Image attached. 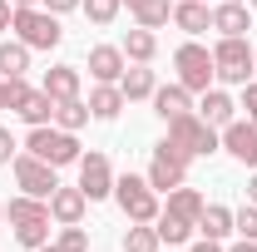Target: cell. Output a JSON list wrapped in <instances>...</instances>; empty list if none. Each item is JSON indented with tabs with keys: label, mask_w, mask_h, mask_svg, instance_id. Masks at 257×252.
<instances>
[{
	"label": "cell",
	"mask_w": 257,
	"mask_h": 252,
	"mask_svg": "<svg viewBox=\"0 0 257 252\" xmlns=\"http://www.w3.org/2000/svg\"><path fill=\"white\" fill-rule=\"evenodd\" d=\"M213 74H218L223 84H247V79L257 74V60H252L247 35H237V40L218 35V45H213Z\"/></svg>",
	"instance_id": "obj_1"
},
{
	"label": "cell",
	"mask_w": 257,
	"mask_h": 252,
	"mask_svg": "<svg viewBox=\"0 0 257 252\" xmlns=\"http://www.w3.org/2000/svg\"><path fill=\"white\" fill-rule=\"evenodd\" d=\"M168 144L178 154H188V158H208V154H218L223 134L213 124H203L198 114H178V119H168Z\"/></svg>",
	"instance_id": "obj_2"
},
{
	"label": "cell",
	"mask_w": 257,
	"mask_h": 252,
	"mask_svg": "<svg viewBox=\"0 0 257 252\" xmlns=\"http://www.w3.org/2000/svg\"><path fill=\"white\" fill-rule=\"evenodd\" d=\"M25 154L45 158L50 168H64V163H79V139L60 124H40L30 129V139H25Z\"/></svg>",
	"instance_id": "obj_3"
},
{
	"label": "cell",
	"mask_w": 257,
	"mask_h": 252,
	"mask_svg": "<svg viewBox=\"0 0 257 252\" xmlns=\"http://www.w3.org/2000/svg\"><path fill=\"white\" fill-rule=\"evenodd\" d=\"M10 30L20 45H30V50H55L64 40L60 20L50 15V10H35V5H15V20H10Z\"/></svg>",
	"instance_id": "obj_4"
},
{
	"label": "cell",
	"mask_w": 257,
	"mask_h": 252,
	"mask_svg": "<svg viewBox=\"0 0 257 252\" xmlns=\"http://www.w3.org/2000/svg\"><path fill=\"white\" fill-rule=\"evenodd\" d=\"M114 198H119V208H124L128 222H154L163 213V208H159V188H154L149 178H139V173L114 178Z\"/></svg>",
	"instance_id": "obj_5"
},
{
	"label": "cell",
	"mask_w": 257,
	"mask_h": 252,
	"mask_svg": "<svg viewBox=\"0 0 257 252\" xmlns=\"http://www.w3.org/2000/svg\"><path fill=\"white\" fill-rule=\"evenodd\" d=\"M173 69H178V84L188 89V94H203V89H213V50H203V45H178L173 50Z\"/></svg>",
	"instance_id": "obj_6"
},
{
	"label": "cell",
	"mask_w": 257,
	"mask_h": 252,
	"mask_svg": "<svg viewBox=\"0 0 257 252\" xmlns=\"http://www.w3.org/2000/svg\"><path fill=\"white\" fill-rule=\"evenodd\" d=\"M188 163H193L188 154H178V149L163 139L159 149H154V163H149V183H154L159 193H173L183 178H188Z\"/></svg>",
	"instance_id": "obj_7"
},
{
	"label": "cell",
	"mask_w": 257,
	"mask_h": 252,
	"mask_svg": "<svg viewBox=\"0 0 257 252\" xmlns=\"http://www.w3.org/2000/svg\"><path fill=\"white\" fill-rule=\"evenodd\" d=\"M10 168H15V183L30 193V198H50V193L60 188L55 168H50L45 158H35V154H15V158H10Z\"/></svg>",
	"instance_id": "obj_8"
},
{
	"label": "cell",
	"mask_w": 257,
	"mask_h": 252,
	"mask_svg": "<svg viewBox=\"0 0 257 252\" xmlns=\"http://www.w3.org/2000/svg\"><path fill=\"white\" fill-rule=\"evenodd\" d=\"M79 188H84L89 203H99V198L114 193V168H109L104 154H79Z\"/></svg>",
	"instance_id": "obj_9"
},
{
	"label": "cell",
	"mask_w": 257,
	"mask_h": 252,
	"mask_svg": "<svg viewBox=\"0 0 257 252\" xmlns=\"http://www.w3.org/2000/svg\"><path fill=\"white\" fill-rule=\"evenodd\" d=\"M223 149L237 158V163L257 168V124H252V119H247V124H242V119H232V124L223 129Z\"/></svg>",
	"instance_id": "obj_10"
},
{
	"label": "cell",
	"mask_w": 257,
	"mask_h": 252,
	"mask_svg": "<svg viewBox=\"0 0 257 252\" xmlns=\"http://www.w3.org/2000/svg\"><path fill=\"white\" fill-rule=\"evenodd\" d=\"M84 208H89L84 188H64V183H60V188L50 193V218L60 222V227H64V222H84Z\"/></svg>",
	"instance_id": "obj_11"
},
{
	"label": "cell",
	"mask_w": 257,
	"mask_h": 252,
	"mask_svg": "<svg viewBox=\"0 0 257 252\" xmlns=\"http://www.w3.org/2000/svg\"><path fill=\"white\" fill-rule=\"evenodd\" d=\"M89 74H94L99 84H119V74H124V50H119V45H94V50H89Z\"/></svg>",
	"instance_id": "obj_12"
},
{
	"label": "cell",
	"mask_w": 257,
	"mask_h": 252,
	"mask_svg": "<svg viewBox=\"0 0 257 252\" xmlns=\"http://www.w3.org/2000/svg\"><path fill=\"white\" fill-rule=\"evenodd\" d=\"M213 30L227 35V40L247 35V30H252V15H247V5H242V0H227V5H218V10H213Z\"/></svg>",
	"instance_id": "obj_13"
},
{
	"label": "cell",
	"mask_w": 257,
	"mask_h": 252,
	"mask_svg": "<svg viewBox=\"0 0 257 252\" xmlns=\"http://www.w3.org/2000/svg\"><path fill=\"white\" fill-rule=\"evenodd\" d=\"M15 114H20L30 129L55 124V99L45 94V89H25V94H20V104H15Z\"/></svg>",
	"instance_id": "obj_14"
},
{
	"label": "cell",
	"mask_w": 257,
	"mask_h": 252,
	"mask_svg": "<svg viewBox=\"0 0 257 252\" xmlns=\"http://www.w3.org/2000/svg\"><path fill=\"white\" fill-rule=\"evenodd\" d=\"M173 25L183 35H203V30H213V10L203 0H178L173 5Z\"/></svg>",
	"instance_id": "obj_15"
},
{
	"label": "cell",
	"mask_w": 257,
	"mask_h": 252,
	"mask_svg": "<svg viewBox=\"0 0 257 252\" xmlns=\"http://www.w3.org/2000/svg\"><path fill=\"white\" fill-rule=\"evenodd\" d=\"M232 99H227V89H203V104H198V119L203 124H213V129H227L232 124Z\"/></svg>",
	"instance_id": "obj_16"
},
{
	"label": "cell",
	"mask_w": 257,
	"mask_h": 252,
	"mask_svg": "<svg viewBox=\"0 0 257 252\" xmlns=\"http://www.w3.org/2000/svg\"><path fill=\"white\" fill-rule=\"evenodd\" d=\"M154 114H159L163 124L168 119H178V114H193V99L183 84H163V89H154Z\"/></svg>",
	"instance_id": "obj_17"
},
{
	"label": "cell",
	"mask_w": 257,
	"mask_h": 252,
	"mask_svg": "<svg viewBox=\"0 0 257 252\" xmlns=\"http://www.w3.org/2000/svg\"><path fill=\"white\" fill-rule=\"evenodd\" d=\"M45 94L55 99H79V69L74 64H55V69H45Z\"/></svg>",
	"instance_id": "obj_18"
},
{
	"label": "cell",
	"mask_w": 257,
	"mask_h": 252,
	"mask_svg": "<svg viewBox=\"0 0 257 252\" xmlns=\"http://www.w3.org/2000/svg\"><path fill=\"white\" fill-rule=\"evenodd\" d=\"M124 104H128V99H124L119 84H94V94H89V114L109 124V119H119V109H124Z\"/></svg>",
	"instance_id": "obj_19"
},
{
	"label": "cell",
	"mask_w": 257,
	"mask_h": 252,
	"mask_svg": "<svg viewBox=\"0 0 257 252\" xmlns=\"http://www.w3.org/2000/svg\"><path fill=\"white\" fill-rule=\"evenodd\" d=\"M25 69H30V45L0 40V79H25Z\"/></svg>",
	"instance_id": "obj_20"
},
{
	"label": "cell",
	"mask_w": 257,
	"mask_h": 252,
	"mask_svg": "<svg viewBox=\"0 0 257 252\" xmlns=\"http://www.w3.org/2000/svg\"><path fill=\"white\" fill-rule=\"evenodd\" d=\"M5 218H10V222H45V218H50V198H30V193H20V198L5 203Z\"/></svg>",
	"instance_id": "obj_21"
},
{
	"label": "cell",
	"mask_w": 257,
	"mask_h": 252,
	"mask_svg": "<svg viewBox=\"0 0 257 252\" xmlns=\"http://www.w3.org/2000/svg\"><path fill=\"white\" fill-rule=\"evenodd\" d=\"M203 208H208V203H203L198 188H183V183H178V188L168 193V213L183 218V222H193V227H198V213H203Z\"/></svg>",
	"instance_id": "obj_22"
},
{
	"label": "cell",
	"mask_w": 257,
	"mask_h": 252,
	"mask_svg": "<svg viewBox=\"0 0 257 252\" xmlns=\"http://www.w3.org/2000/svg\"><path fill=\"white\" fill-rule=\"evenodd\" d=\"M124 5L134 10V20H139L144 30H159V25L173 20V5H168V0H124Z\"/></svg>",
	"instance_id": "obj_23"
},
{
	"label": "cell",
	"mask_w": 257,
	"mask_h": 252,
	"mask_svg": "<svg viewBox=\"0 0 257 252\" xmlns=\"http://www.w3.org/2000/svg\"><path fill=\"white\" fill-rule=\"evenodd\" d=\"M119 89H124V99H154L159 79H154V69L134 64V69H124V74H119Z\"/></svg>",
	"instance_id": "obj_24"
},
{
	"label": "cell",
	"mask_w": 257,
	"mask_h": 252,
	"mask_svg": "<svg viewBox=\"0 0 257 252\" xmlns=\"http://www.w3.org/2000/svg\"><path fill=\"white\" fill-rule=\"evenodd\" d=\"M198 232H203V237H213V242H223L227 232H232V208H218V203H208V208L198 213Z\"/></svg>",
	"instance_id": "obj_25"
},
{
	"label": "cell",
	"mask_w": 257,
	"mask_h": 252,
	"mask_svg": "<svg viewBox=\"0 0 257 252\" xmlns=\"http://www.w3.org/2000/svg\"><path fill=\"white\" fill-rule=\"evenodd\" d=\"M119 50H124V60L149 64L154 55H159V40H154V30H144V25H139V30H128V35H124V45H119Z\"/></svg>",
	"instance_id": "obj_26"
},
{
	"label": "cell",
	"mask_w": 257,
	"mask_h": 252,
	"mask_svg": "<svg viewBox=\"0 0 257 252\" xmlns=\"http://www.w3.org/2000/svg\"><path fill=\"white\" fill-rule=\"evenodd\" d=\"M89 119H94V114H89V104H84V99H60V104H55V124L69 129V134H79Z\"/></svg>",
	"instance_id": "obj_27"
},
{
	"label": "cell",
	"mask_w": 257,
	"mask_h": 252,
	"mask_svg": "<svg viewBox=\"0 0 257 252\" xmlns=\"http://www.w3.org/2000/svg\"><path fill=\"white\" fill-rule=\"evenodd\" d=\"M154 227H159V242H168V247H183V242H188L193 232H198L193 222L173 218V213H159V218H154Z\"/></svg>",
	"instance_id": "obj_28"
},
{
	"label": "cell",
	"mask_w": 257,
	"mask_h": 252,
	"mask_svg": "<svg viewBox=\"0 0 257 252\" xmlns=\"http://www.w3.org/2000/svg\"><path fill=\"white\" fill-rule=\"evenodd\" d=\"M163 242H159V227L154 222H134L124 232V252H159Z\"/></svg>",
	"instance_id": "obj_29"
},
{
	"label": "cell",
	"mask_w": 257,
	"mask_h": 252,
	"mask_svg": "<svg viewBox=\"0 0 257 252\" xmlns=\"http://www.w3.org/2000/svg\"><path fill=\"white\" fill-rule=\"evenodd\" d=\"M15 242L30 247V252H40L45 242H50V218L45 222H15Z\"/></svg>",
	"instance_id": "obj_30"
},
{
	"label": "cell",
	"mask_w": 257,
	"mask_h": 252,
	"mask_svg": "<svg viewBox=\"0 0 257 252\" xmlns=\"http://www.w3.org/2000/svg\"><path fill=\"white\" fill-rule=\"evenodd\" d=\"M232 232L247 237V242H257V203H242V208L232 213Z\"/></svg>",
	"instance_id": "obj_31"
},
{
	"label": "cell",
	"mask_w": 257,
	"mask_h": 252,
	"mask_svg": "<svg viewBox=\"0 0 257 252\" xmlns=\"http://www.w3.org/2000/svg\"><path fill=\"white\" fill-rule=\"evenodd\" d=\"M119 5H124V0H84L79 10H84V15L94 20V25H114V15H119Z\"/></svg>",
	"instance_id": "obj_32"
},
{
	"label": "cell",
	"mask_w": 257,
	"mask_h": 252,
	"mask_svg": "<svg viewBox=\"0 0 257 252\" xmlns=\"http://www.w3.org/2000/svg\"><path fill=\"white\" fill-rule=\"evenodd\" d=\"M60 247H64V252H89V232H84L79 222H64V232H60Z\"/></svg>",
	"instance_id": "obj_33"
},
{
	"label": "cell",
	"mask_w": 257,
	"mask_h": 252,
	"mask_svg": "<svg viewBox=\"0 0 257 252\" xmlns=\"http://www.w3.org/2000/svg\"><path fill=\"white\" fill-rule=\"evenodd\" d=\"M25 89H30L25 79H0V109H15V104H20V94H25Z\"/></svg>",
	"instance_id": "obj_34"
},
{
	"label": "cell",
	"mask_w": 257,
	"mask_h": 252,
	"mask_svg": "<svg viewBox=\"0 0 257 252\" xmlns=\"http://www.w3.org/2000/svg\"><path fill=\"white\" fill-rule=\"evenodd\" d=\"M15 154H20V149H15V139H10V129H0V168H5V163H10Z\"/></svg>",
	"instance_id": "obj_35"
},
{
	"label": "cell",
	"mask_w": 257,
	"mask_h": 252,
	"mask_svg": "<svg viewBox=\"0 0 257 252\" xmlns=\"http://www.w3.org/2000/svg\"><path fill=\"white\" fill-rule=\"evenodd\" d=\"M242 109H247V119L257 114V79H247V84H242Z\"/></svg>",
	"instance_id": "obj_36"
},
{
	"label": "cell",
	"mask_w": 257,
	"mask_h": 252,
	"mask_svg": "<svg viewBox=\"0 0 257 252\" xmlns=\"http://www.w3.org/2000/svg\"><path fill=\"white\" fill-rule=\"evenodd\" d=\"M79 5H84V0H45V10H50V15H64V10H79Z\"/></svg>",
	"instance_id": "obj_37"
},
{
	"label": "cell",
	"mask_w": 257,
	"mask_h": 252,
	"mask_svg": "<svg viewBox=\"0 0 257 252\" xmlns=\"http://www.w3.org/2000/svg\"><path fill=\"white\" fill-rule=\"evenodd\" d=\"M10 20H15V5H10V0H0V30H10Z\"/></svg>",
	"instance_id": "obj_38"
},
{
	"label": "cell",
	"mask_w": 257,
	"mask_h": 252,
	"mask_svg": "<svg viewBox=\"0 0 257 252\" xmlns=\"http://www.w3.org/2000/svg\"><path fill=\"white\" fill-rule=\"evenodd\" d=\"M193 252H227L223 242H213V237H203V242H193Z\"/></svg>",
	"instance_id": "obj_39"
},
{
	"label": "cell",
	"mask_w": 257,
	"mask_h": 252,
	"mask_svg": "<svg viewBox=\"0 0 257 252\" xmlns=\"http://www.w3.org/2000/svg\"><path fill=\"white\" fill-rule=\"evenodd\" d=\"M247 203H257V168H252V178H247Z\"/></svg>",
	"instance_id": "obj_40"
},
{
	"label": "cell",
	"mask_w": 257,
	"mask_h": 252,
	"mask_svg": "<svg viewBox=\"0 0 257 252\" xmlns=\"http://www.w3.org/2000/svg\"><path fill=\"white\" fill-rule=\"evenodd\" d=\"M227 252H257V242H247V237H242L237 247H227Z\"/></svg>",
	"instance_id": "obj_41"
},
{
	"label": "cell",
	"mask_w": 257,
	"mask_h": 252,
	"mask_svg": "<svg viewBox=\"0 0 257 252\" xmlns=\"http://www.w3.org/2000/svg\"><path fill=\"white\" fill-rule=\"evenodd\" d=\"M40 252H64V247H60V242H45V247H40Z\"/></svg>",
	"instance_id": "obj_42"
},
{
	"label": "cell",
	"mask_w": 257,
	"mask_h": 252,
	"mask_svg": "<svg viewBox=\"0 0 257 252\" xmlns=\"http://www.w3.org/2000/svg\"><path fill=\"white\" fill-rule=\"evenodd\" d=\"M10 5H35V0H10Z\"/></svg>",
	"instance_id": "obj_43"
},
{
	"label": "cell",
	"mask_w": 257,
	"mask_h": 252,
	"mask_svg": "<svg viewBox=\"0 0 257 252\" xmlns=\"http://www.w3.org/2000/svg\"><path fill=\"white\" fill-rule=\"evenodd\" d=\"M0 222H5V203H0Z\"/></svg>",
	"instance_id": "obj_44"
},
{
	"label": "cell",
	"mask_w": 257,
	"mask_h": 252,
	"mask_svg": "<svg viewBox=\"0 0 257 252\" xmlns=\"http://www.w3.org/2000/svg\"><path fill=\"white\" fill-rule=\"evenodd\" d=\"M247 5H257V0H247Z\"/></svg>",
	"instance_id": "obj_45"
},
{
	"label": "cell",
	"mask_w": 257,
	"mask_h": 252,
	"mask_svg": "<svg viewBox=\"0 0 257 252\" xmlns=\"http://www.w3.org/2000/svg\"><path fill=\"white\" fill-rule=\"evenodd\" d=\"M252 60H257V50H252Z\"/></svg>",
	"instance_id": "obj_46"
},
{
	"label": "cell",
	"mask_w": 257,
	"mask_h": 252,
	"mask_svg": "<svg viewBox=\"0 0 257 252\" xmlns=\"http://www.w3.org/2000/svg\"><path fill=\"white\" fill-rule=\"evenodd\" d=\"M252 124H257V114H252Z\"/></svg>",
	"instance_id": "obj_47"
},
{
	"label": "cell",
	"mask_w": 257,
	"mask_h": 252,
	"mask_svg": "<svg viewBox=\"0 0 257 252\" xmlns=\"http://www.w3.org/2000/svg\"><path fill=\"white\" fill-rule=\"evenodd\" d=\"M168 252H173V247H168Z\"/></svg>",
	"instance_id": "obj_48"
}]
</instances>
